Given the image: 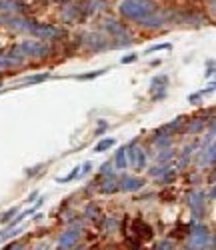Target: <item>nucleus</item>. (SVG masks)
<instances>
[{
  "label": "nucleus",
  "mask_w": 216,
  "mask_h": 250,
  "mask_svg": "<svg viewBox=\"0 0 216 250\" xmlns=\"http://www.w3.org/2000/svg\"><path fill=\"white\" fill-rule=\"evenodd\" d=\"M164 48H172L170 42H162V44H156V46H150L148 50H144V54H152V52H158V50H164Z\"/></svg>",
  "instance_id": "obj_20"
},
{
  "label": "nucleus",
  "mask_w": 216,
  "mask_h": 250,
  "mask_svg": "<svg viewBox=\"0 0 216 250\" xmlns=\"http://www.w3.org/2000/svg\"><path fill=\"white\" fill-rule=\"evenodd\" d=\"M166 82H168V76H156V78H152V84H150V92H156V88L160 86L162 90H164V86H166Z\"/></svg>",
  "instance_id": "obj_16"
},
{
  "label": "nucleus",
  "mask_w": 216,
  "mask_h": 250,
  "mask_svg": "<svg viewBox=\"0 0 216 250\" xmlns=\"http://www.w3.org/2000/svg\"><path fill=\"white\" fill-rule=\"evenodd\" d=\"M156 250H174V244H172L170 240H162V242L156 246Z\"/></svg>",
  "instance_id": "obj_23"
},
{
  "label": "nucleus",
  "mask_w": 216,
  "mask_h": 250,
  "mask_svg": "<svg viewBox=\"0 0 216 250\" xmlns=\"http://www.w3.org/2000/svg\"><path fill=\"white\" fill-rule=\"evenodd\" d=\"M106 70H96V72H86V74H80L78 80H86V78H96V76H102Z\"/></svg>",
  "instance_id": "obj_21"
},
{
  "label": "nucleus",
  "mask_w": 216,
  "mask_h": 250,
  "mask_svg": "<svg viewBox=\"0 0 216 250\" xmlns=\"http://www.w3.org/2000/svg\"><path fill=\"white\" fill-rule=\"evenodd\" d=\"M106 28L110 30L112 36H124V38L128 36V30L120 22H116V20H106Z\"/></svg>",
  "instance_id": "obj_11"
},
{
  "label": "nucleus",
  "mask_w": 216,
  "mask_h": 250,
  "mask_svg": "<svg viewBox=\"0 0 216 250\" xmlns=\"http://www.w3.org/2000/svg\"><path fill=\"white\" fill-rule=\"evenodd\" d=\"M22 60H18V58H12V56H8V58H2L0 56V68H8V66H14V64H20Z\"/></svg>",
  "instance_id": "obj_19"
},
{
  "label": "nucleus",
  "mask_w": 216,
  "mask_h": 250,
  "mask_svg": "<svg viewBox=\"0 0 216 250\" xmlns=\"http://www.w3.org/2000/svg\"><path fill=\"white\" fill-rule=\"evenodd\" d=\"M80 174V166H74V168L66 174V176H62V178H56V182H60V184H66V182H70V180H74L76 176Z\"/></svg>",
  "instance_id": "obj_17"
},
{
  "label": "nucleus",
  "mask_w": 216,
  "mask_h": 250,
  "mask_svg": "<svg viewBox=\"0 0 216 250\" xmlns=\"http://www.w3.org/2000/svg\"><path fill=\"white\" fill-rule=\"evenodd\" d=\"M144 186V180L142 178H136V176H122L118 180V188L124 190V192H136Z\"/></svg>",
  "instance_id": "obj_8"
},
{
  "label": "nucleus",
  "mask_w": 216,
  "mask_h": 250,
  "mask_svg": "<svg viewBox=\"0 0 216 250\" xmlns=\"http://www.w3.org/2000/svg\"><path fill=\"white\" fill-rule=\"evenodd\" d=\"M116 144V140L114 138H104V140H100L96 146H94V152H106L108 148H112Z\"/></svg>",
  "instance_id": "obj_15"
},
{
  "label": "nucleus",
  "mask_w": 216,
  "mask_h": 250,
  "mask_svg": "<svg viewBox=\"0 0 216 250\" xmlns=\"http://www.w3.org/2000/svg\"><path fill=\"white\" fill-rule=\"evenodd\" d=\"M48 78H50V74H48V72H42V74H36V76H28V78L24 80V84H38V82L48 80Z\"/></svg>",
  "instance_id": "obj_18"
},
{
  "label": "nucleus",
  "mask_w": 216,
  "mask_h": 250,
  "mask_svg": "<svg viewBox=\"0 0 216 250\" xmlns=\"http://www.w3.org/2000/svg\"><path fill=\"white\" fill-rule=\"evenodd\" d=\"M214 156H216V148H214V142H208V146H204L202 150V156H200V164H208L212 166L214 164Z\"/></svg>",
  "instance_id": "obj_10"
},
{
  "label": "nucleus",
  "mask_w": 216,
  "mask_h": 250,
  "mask_svg": "<svg viewBox=\"0 0 216 250\" xmlns=\"http://www.w3.org/2000/svg\"><path fill=\"white\" fill-rule=\"evenodd\" d=\"M8 250H26V248H24V244H14V246H10Z\"/></svg>",
  "instance_id": "obj_27"
},
{
  "label": "nucleus",
  "mask_w": 216,
  "mask_h": 250,
  "mask_svg": "<svg viewBox=\"0 0 216 250\" xmlns=\"http://www.w3.org/2000/svg\"><path fill=\"white\" fill-rule=\"evenodd\" d=\"M36 250H50V246H48V244H38Z\"/></svg>",
  "instance_id": "obj_30"
},
{
  "label": "nucleus",
  "mask_w": 216,
  "mask_h": 250,
  "mask_svg": "<svg viewBox=\"0 0 216 250\" xmlns=\"http://www.w3.org/2000/svg\"><path fill=\"white\" fill-rule=\"evenodd\" d=\"M120 14L150 28H158L166 24V14L158 8L156 2H150V0H122Z\"/></svg>",
  "instance_id": "obj_1"
},
{
  "label": "nucleus",
  "mask_w": 216,
  "mask_h": 250,
  "mask_svg": "<svg viewBox=\"0 0 216 250\" xmlns=\"http://www.w3.org/2000/svg\"><path fill=\"white\" fill-rule=\"evenodd\" d=\"M14 52L10 54L12 58H18V60H22V58H44L48 52H50V46L46 42H36V40H22L18 46L12 48Z\"/></svg>",
  "instance_id": "obj_3"
},
{
  "label": "nucleus",
  "mask_w": 216,
  "mask_h": 250,
  "mask_svg": "<svg viewBox=\"0 0 216 250\" xmlns=\"http://www.w3.org/2000/svg\"><path fill=\"white\" fill-rule=\"evenodd\" d=\"M40 168H42V164H40V166H36V168H32V170H26V174H30V176H32V174H36Z\"/></svg>",
  "instance_id": "obj_28"
},
{
  "label": "nucleus",
  "mask_w": 216,
  "mask_h": 250,
  "mask_svg": "<svg viewBox=\"0 0 216 250\" xmlns=\"http://www.w3.org/2000/svg\"><path fill=\"white\" fill-rule=\"evenodd\" d=\"M0 10H6V12H22V4H18L16 0H4V2H0Z\"/></svg>",
  "instance_id": "obj_13"
},
{
  "label": "nucleus",
  "mask_w": 216,
  "mask_h": 250,
  "mask_svg": "<svg viewBox=\"0 0 216 250\" xmlns=\"http://www.w3.org/2000/svg\"><path fill=\"white\" fill-rule=\"evenodd\" d=\"M116 190H118V178L110 172V176H106L104 184L100 186V192L102 194H110V192H116Z\"/></svg>",
  "instance_id": "obj_9"
},
{
  "label": "nucleus",
  "mask_w": 216,
  "mask_h": 250,
  "mask_svg": "<svg viewBox=\"0 0 216 250\" xmlns=\"http://www.w3.org/2000/svg\"><path fill=\"white\" fill-rule=\"evenodd\" d=\"M132 60H136V54H130V56H124L120 62H122V64H126V62H132Z\"/></svg>",
  "instance_id": "obj_25"
},
{
  "label": "nucleus",
  "mask_w": 216,
  "mask_h": 250,
  "mask_svg": "<svg viewBox=\"0 0 216 250\" xmlns=\"http://www.w3.org/2000/svg\"><path fill=\"white\" fill-rule=\"evenodd\" d=\"M212 64H214V62L210 60V62H208V72H206L208 76H212V72H214V68H212Z\"/></svg>",
  "instance_id": "obj_29"
},
{
  "label": "nucleus",
  "mask_w": 216,
  "mask_h": 250,
  "mask_svg": "<svg viewBox=\"0 0 216 250\" xmlns=\"http://www.w3.org/2000/svg\"><path fill=\"white\" fill-rule=\"evenodd\" d=\"M2 22L8 24L10 28L18 30V32H26L34 38H42V40H52V38H58L60 34H64L60 28L56 26H50V24H40V22H34L30 18H18V16H4Z\"/></svg>",
  "instance_id": "obj_2"
},
{
  "label": "nucleus",
  "mask_w": 216,
  "mask_h": 250,
  "mask_svg": "<svg viewBox=\"0 0 216 250\" xmlns=\"http://www.w3.org/2000/svg\"><path fill=\"white\" fill-rule=\"evenodd\" d=\"M90 166H92L90 162H86V164L82 166V168H80V172H82V174H86V172H90Z\"/></svg>",
  "instance_id": "obj_26"
},
{
  "label": "nucleus",
  "mask_w": 216,
  "mask_h": 250,
  "mask_svg": "<svg viewBox=\"0 0 216 250\" xmlns=\"http://www.w3.org/2000/svg\"><path fill=\"white\" fill-rule=\"evenodd\" d=\"M80 234H82L80 226H72V228H68V230H64L60 240H58V250H72L76 246Z\"/></svg>",
  "instance_id": "obj_5"
},
{
  "label": "nucleus",
  "mask_w": 216,
  "mask_h": 250,
  "mask_svg": "<svg viewBox=\"0 0 216 250\" xmlns=\"http://www.w3.org/2000/svg\"><path fill=\"white\" fill-rule=\"evenodd\" d=\"M168 170V164H164V166H156V168H150V176H160V174H164Z\"/></svg>",
  "instance_id": "obj_22"
},
{
  "label": "nucleus",
  "mask_w": 216,
  "mask_h": 250,
  "mask_svg": "<svg viewBox=\"0 0 216 250\" xmlns=\"http://www.w3.org/2000/svg\"><path fill=\"white\" fill-rule=\"evenodd\" d=\"M16 210H18V208H10V210H8V212H6V214H4V216H2V220H4V222H6V220H8V218H12V216H14V214H16Z\"/></svg>",
  "instance_id": "obj_24"
},
{
  "label": "nucleus",
  "mask_w": 216,
  "mask_h": 250,
  "mask_svg": "<svg viewBox=\"0 0 216 250\" xmlns=\"http://www.w3.org/2000/svg\"><path fill=\"white\" fill-rule=\"evenodd\" d=\"M210 240V230L206 226H194L186 242V250H206Z\"/></svg>",
  "instance_id": "obj_4"
},
{
  "label": "nucleus",
  "mask_w": 216,
  "mask_h": 250,
  "mask_svg": "<svg viewBox=\"0 0 216 250\" xmlns=\"http://www.w3.org/2000/svg\"><path fill=\"white\" fill-rule=\"evenodd\" d=\"M114 164H116V168H126L128 166V158H126V148H118L116 150V156H114Z\"/></svg>",
  "instance_id": "obj_14"
},
{
  "label": "nucleus",
  "mask_w": 216,
  "mask_h": 250,
  "mask_svg": "<svg viewBox=\"0 0 216 250\" xmlns=\"http://www.w3.org/2000/svg\"><path fill=\"white\" fill-rule=\"evenodd\" d=\"M88 44H90V48H94L96 52H100V50H104V46H106V38L102 36V34H88Z\"/></svg>",
  "instance_id": "obj_12"
},
{
  "label": "nucleus",
  "mask_w": 216,
  "mask_h": 250,
  "mask_svg": "<svg viewBox=\"0 0 216 250\" xmlns=\"http://www.w3.org/2000/svg\"><path fill=\"white\" fill-rule=\"evenodd\" d=\"M126 158L132 164V168H136V170H142L146 166V154L140 146H136V144H130V146L126 148Z\"/></svg>",
  "instance_id": "obj_6"
},
{
  "label": "nucleus",
  "mask_w": 216,
  "mask_h": 250,
  "mask_svg": "<svg viewBox=\"0 0 216 250\" xmlns=\"http://www.w3.org/2000/svg\"><path fill=\"white\" fill-rule=\"evenodd\" d=\"M36 196H38V192H32V194H30V196H28V202H32V200H34V198H36Z\"/></svg>",
  "instance_id": "obj_31"
},
{
  "label": "nucleus",
  "mask_w": 216,
  "mask_h": 250,
  "mask_svg": "<svg viewBox=\"0 0 216 250\" xmlns=\"http://www.w3.org/2000/svg\"><path fill=\"white\" fill-rule=\"evenodd\" d=\"M188 204H190V210L192 214L200 218L204 214V204H206V198H204V192H192L188 196Z\"/></svg>",
  "instance_id": "obj_7"
}]
</instances>
